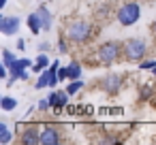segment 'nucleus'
<instances>
[{
    "mask_svg": "<svg viewBox=\"0 0 156 145\" xmlns=\"http://www.w3.org/2000/svg\"><path fill=\"white\" fill-rule=\"evenodd\" d=\"M139 17H141V9H139L137 2H126L118 11V22L122 26H133V24L139 22Z\"/></svg>",
    "mask_w": 156,
    "mask_h": 145,
    "instance_id": "obj_1",
    "label": "nucleus"
},
{
    "mask_svg": "<svg viewBox=\"0 0 156 145\" xmlns=\"http://www.w3.org/2000/svg\"><path fill=\"white\" fill-rule=\"evenodd\" d=\"M90 24L86 22V19H77V22H73V24H69V28H66V36L73 41V43H83L88 36H90Z\"/></svg>",
    "mask_w": 156,
    "mask_h": 145,
    "instance_id": "obj_2",
    "label": "nucleus"
},
{
    "mask_svg": "<svg viewBox=\"0 0 156 145\" xmlns=\"http://www.w3.org/2000/svg\"><path fill=\"white\" fill-rule=\"evenodd\" d=\"M122 49H124V56H126L128 62H139V60H143V56H145V43H143L141 39H130V41H126Z\"/></svg>",
    "mask_w": 156,
    "mask_h": 145,
    "instance_id": "obj_3",
    "label": "nucleus"
},
{
    "mask_svg": "<svg viewBox=\"0 0 156 145\" xmlns=\"http://www.w3.org/2000/svg\"><path fill=\"white\" fill-rule=\"evenodd\" d=\"M120 56V43L115 41H109V43H103L101 49H98V58L103 64H113Z\"/></svg>",
    "mask_w": 156,
    "mask_h": 145,
    "instance_id": "obj_4",
    "label": "nucleus"
},
{
    "mask_svg": "<svg viewBox=\"0 0 156 145\" xmlns=\"http://www.w3.org/2000/svg\"><path fill=\"white\" fill-rule=\"evenodd\" d=\"M0 30H2V34L11 36L20 30V17L17 15H5L0 17Z\"/></svg>",
    "mask_w": 156,
    "mask_h": 145,
    "instance_id": "obj_5",
    "label": "nucleus"
},
{
    "mask_svg": "<svg viewBox=\"0 0 156 145\" xmlns=\"http://www.w3.org/2000/svg\"><path fill=\"white\" fill-rule=\"evenodd\" d=\"M69 96H71L69 92H51V94L47 96V100H49V105H51L56 111H60V109L69 102Z\"/></svg>",
    "mask_w": 156,
    "mask_h": 145,
    "instance_id": "obj_6",
    "label": "nucleus"
},
{
    "mask_svg": "<svg viewBox=\"0 0 156 145\" xmlns=\"http://www.w3.org/2000/svg\"><path fill=\"white\" fill-rule=\"evenodd\" d=\"M22 143H24V145H37V143H41V132H39L34 126L26 128V130L22 132Z\"/></svg>",
    "mask_w": 156,
    "mask_h": 145,
    "instance_id": "obj_7",
    "label": "nucleus"
},
{
    "mask_svg": "<svg viewBox=\"0 0 156 145\" xmlns=\"http://www.w3.org/2000/svg\"><path fill=\"white\" fill-rule=\"evenodd\" d=\"M58 141H60V134H58L56 128H51V126L43 128V132H41V145H56Z\"/></svg>",
    "mask_w": 156,
    "mask_h": 145,
    "instance_id": "obj_8",
    "label": "nucleus"
},
{
    "mask_svg": "<svg viewBox=\"0 0 156 145\" xmlns=\"http://www.w3.org/2000/svg\"><path fill=\"white\" fill-rule=\"evenodd\" d=\"M120 85H122V77H120V75H109V77L103 81V88H105L109 94H115V92L120 90Z\"/></svg>",
    "mask_w": 156,
    "mask_h": 145,
    "instance_id": "obj_9",
    "label": "nucleus"
},
{
    "mask_svg": "<svg viewBox=\"0 0 156 145\" xmlns=\"http://www.w3.org/2000/svg\"><path fill=\"white\" fill-rule=\"evenodd\" d=\"M28 28H30V32H32V34H39V32L43 30V22H41V15H39V11L28 15Z\"/></svg>",
    "mask_w": 156,
    "mask_h": 145,
    "instance_id": "obj_10",
    "label": "nucleus"
},
{
    "mask_svg": "<svg viewBox=\"0 0 156 145\" xmlns=\"http://www.w3.org/2000/svg\"><path fill=\"white\" fill-rule=\"evenodd\" d=\"M39 15H41V22H43V30H49L51 28V13L47 11V7H41Z\"/></svg>",
    "mask_w": 156,
    "mask_h": 145,
    "instance_id": "obj_11",
    "label": "nucleus"
},
{
    "mask_svg": "<svg viewBox=\"0 0 156 145\" xmlns=\"http://www.w3.org/2000/svg\"><path fill=\"white\" fill-rule=\"evenodd\" d=\"M0 107H2V111H13L17 107V98H11V96H5L2 100H0Z\"/></svg>",
    "mask_w": 156,
    "mask_h": 145,
    "instance_id": "obj_12",
    "label": "nucleus"
},
{
    "mask_svg": "<svg viewBox=\"0 0 156 145\" xmlns=\"http://www.w3.org/2000/svg\"><path fill=\"white\" fill-rule=\"evenodd\" d=\"M66 73H69V79H79V75H81V66H79L77 62H73V64L66 66Z\"/></svg>",
    "mask_w": 156,
    "mask_h": 145,
    "instance_id": "obj_13",
    "label": "nucleus"
},
{
    "mask_svg": "<svg viewBox=\"0 0 156 145\" xmlns=\"http://www.w3.org/2000/svg\"><path fill=\"white\" fill-rule=\"evenodd\" d=\"M9 141H11V132H9L7 124H0V143H2V145H7Z\"/></svg>",
    "mask_w": 156,
    "mask_h": 145,
    "instance_id": "obj_14",
    "label": "nucleus"
},
{
    "mask_svg": "<svg viewBox=\"0 0 156 145\" xmlns=\"http://www.w3.org/2000/svg\"><path fill=\"white\" fill-rule=\"evenodd\" d=\"M47 64H49V58H47V56H39V58H37V64H34L32 68L39 73V71H41V68H45Z\"/></svg>",
    "mask_w": 156,
    "mask_h": 145,
    "instance_id": "obj_15",
    "label": "nucleus"
},
{
    "mask_svg": "<svg viewBox=\"0 0 156 145\" xmlns=\"http://www.w3.org/2000/svg\"><path fill=\"white\" fill-rule=\"evenodd\" d=\"M2 60H5V66H7V68H11V64L15 62V58H13V54H11L9 49L2 51Z\"/></svg>",
    "mask_w": 156,
    "mask_h": 145,
    "instance_id": "obj_16",
    "label": "nucleus"
},
{
    "mask_svg": "<svg viewBox=\"0 0 156 145\" xmlns=\"http://www.w3.org/2000/svg\"><path fill=\"white\" fill-rule=\"evenodd\" d=\"M81 85H83V81H79V79H73V83H71V85L66 88V92H69V94L73 96V94H75L77 90H81Z\"/></svg>",
    "mask_w": 156,
    "mask_h": 145,
    "instance_id": "obj_17",
    "label": "nucleus"
},
{
    "mask_svg": "<svg viewBox=\"0 0 156 145\" xmlns=\"http://www.w3.org/2000/svg\"><path fill=\"white\" fill-rule=\"evenodd\" d=\"M58 79H60V81L69 79V73H66V68H58Z\"/></svg>",
    "mask_w": 156,
    "mask_h": 145,
    "instance_id": "obj_18",
    "label": "nucleus"
},
{
    "mask_svg": "<svg viewBox=\"0 0 156 145\" xmlns=\"http://www.w3.org/2000/svg\"><path fill=\"white\" fill-rule=\"evenodd\" d=\"M154 66H156V60H145L141 64V68H154Z\"/></svg>",
    "mask_w": 156,
    "mask_h": 145,
    "instance_id": "obj_19",
    "label": "nucleus"
},
{
    "mask_svg": "<svg viewBox=\"0 0 156 145\" xmlns=\"http://www.w3.org/2000/svg\"><path fill=\"white\" fill-rule=\"evenodd\" d=\"M47 107H51L49 100H41V102H39V109H47Z\"/></svg>",
    "mask_w": 156,
    "mask_h": 145,
    "instance_id": "obj_20",
    "label": "nucleus"
},
{
    "mask_svg": "<svg viewBox=\"0 0 156 145\" xmlns=\"http://www.w3.org/2000/svg\"><path fill=\"white\" fill-rule=\"evenodd\" d=\"M17 49H26V47H24V39H20V41H17Z\"/></svg>",
    "mask_w": 156,
    "mask_h": 145,
    "instance_id": "obj_21",
    "label": "nucleus"
},
{
    "mask_svg": "<svg viewBox=\"0 0 156 145\" xmlns=\"http://www.w3.org/2000/svg\"><path fill=\"white\" fill-rule=\"evenodd\" d=\"M60 51H62V54L66 51V43H64V41H60Z\"/></svg>",
    "mask_w": 156,
    "mask_h": 145,
    "instance_id": "obj_22",
    "label": "nucleus"
},
{
    "mask_svg": "<svg viewBox=\"0 0 156 145\" xmlns=\"http://www.w3.org/2000/svg\"><path fill=\"white\" fill-rule=\"evenodd\" d=\"M5 5H7V0H0V9H2Z\"/></svg>",
    "mask_w": 156,
    "mask_h": 145,
    "instance_id": "obj_23",
    "label": "nucleus"
},
{
    "mask_svg": "<svg viewBox=\"0 0 156 145\" xmlns=\"http://www.w3.org/2000/svg\"><path fill=\"white\" fill-rule=\"evenodd\" d=\"M152 71H154V75H156V66H154V68H152Z\"/></svg>",
    "mask_w": 156,
    "mask_h": 145,
    "instance_id": "obj_24",
    "label": "nucleus"
},
{
    "mask_svg": "<svg viewBox=\"0 0 156 145\" xmlns=\"http://www.w3.org/2000/svg\"><path fill=\"white\" fill-rule=\"evenodd\" d=\"M154 32H156V22H154Z\"/></svg>",
    "mask_w": 156,
    "mask_h": 145,
    "instance_id": "obj_25",
    "label": "nucleus"
}]
</instances>
